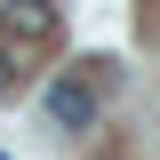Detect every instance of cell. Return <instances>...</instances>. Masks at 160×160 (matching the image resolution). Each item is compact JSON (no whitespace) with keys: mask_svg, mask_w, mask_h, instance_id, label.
I'll return each mask as SVG.
<instances>
[{"mask_svg":"<svg viewBox=\"0 0 160 160\" xmlns=\"http://www.w3.org/2000/svg\"><path fill=\"white\" fill-rule=\"evenodd\" d=\"M48 120H56V128H88V120H96V80L64 72L56 88H48Z\"/></svg>","mask_w":160,"mask_h":160,"instance_id":"6da1fadb","label":"cell"},{"mask_svg":"<svg viewBox=\"0 0 160 160\" xmlns=\"http://www.w3.org/2000/svg\"><path fill=\"white\" fill-rule=\"evenodd\" d=\"M0 32L8 40H56V0H8L0 8Z\"/></svg>","mask_w":160,"mask_h":160,"instance_id":"7a4b0ae2","label":"cell"},{"mask_svg":"<svg viewBox=\"0 0 160 160\" xmlns=\"http://www.w3.org/2000/svg\"><path fill=\"white\" fill-rule=\"evenodd\" d=\"M0 96H16V56L0 48Z\"/></svg>","mask_w":160,"mask_h":160,"instance_id":"3957f363","label":"cell"}]
</instances>
